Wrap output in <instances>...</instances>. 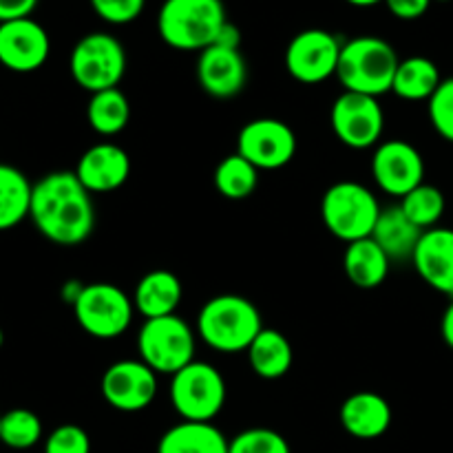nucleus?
I'll return each mask as SVG.
<instances>
[{"label":"nucleus","mask_w":453,"mask_h":453,"mask_svg":"<svg viewBox=\"0 0 453 453\" xmlns=\"http://www.w3.org/2000/svg\"><path fill=\"white\" fill-rule=\"evenodd\" d=\"M29 217L38 233L56 246H78L96 228L91 193L73 171H53L35 181Z\"/></svg>","instance_id":"f257e3e1"},{"label":"nucleus","mask_w":453,"mask_h":453,"mask_svg":"<svg viewBox=\"0 0 453 453\" xmlns=\"http://www.w3.org/2000/svg\"><path fill=\"white\" fill-rule=\"evenodd\" d=\"M264 330L261 312L242 295H219L208 299L197 314L199 339L221 354H239L250 348Z\"/></svg>","instance_id":"f03ea898"},{"label":"nucleus","mask_w":453,"mask_h":453,"mask_svg":"<svg viewBox=\"0 0 453 453\" xmlns=\"http://www.w3.org/2000/svg\"><path fill=\"white\" fill-rule=\"evenodd\" d=\"M398 60L396 49L379 35H357L341 47L336 80L343 91L380 97L392 91Z\"/></svg>","instance_id":"7ed1b4c3"},{"label":"nucleus","mask_w":453,"mask_h":453,"mask_svg":"<svg viewBox=\"0 0 453 453\" xmlns=\"http://www.w3.org/2000/svg\"><path fill=\"white\" fill-rule=\"evenodd\" d=\"M228 22L221 0H164L157 13L159 38L177 51H199L215 44Z\"/></svg>","instance_id":"20e7f679"},{"label":"nucleus","mask_w":453,"mask_h":453,"mask_svg":"<svg viewBox=\"0 0 453 453\" xmlns=\"http://www.w3.org/2000/svg\"><path fill=\"white\" fill-rule=\"evenodd\" d=\"M380 211L376 195L367 186L349 180L332 184L321 199L323 226L345 243L372 237Z\"/></svg>","instance_id":"39448f33"},{"label":"nucleus","mask_w":453,"mask_h":453,"mask_svg":"<svg viewBox=\"0 0 453 453\" xmlns=\"http://www.w3.org/2000/svg\"><path fill=\"white\" fill-rule=\"evenodd\" d=\"M137 352L140 361L157 376H175L186 365L197 361V332L177 314L146 319L137 334Z\"/></svg>","instance_id":"423d86ee"},{"label":"nucleus","mask_w":453,"mask_h":453,"mask_svg":"<svg viewBox=\"0 0 453 453\" xmlns=\"http://www.w3.org/2000/svg\"><path fill=\"white\" fill-rule=\"evenodd\" d=\"M173 410L181 420L190 423H212L224 410L228 388L215 365L206 361H193L184 370L171 376L168 388Z\"/></svg>","instance_id":"0eeeda50"},{"label":"nucleus","mask_w":453,"mask_h":453,"mask_svg":"<svg viewBox=\"0 0 453 453\" xmlns=\"http://www.w3.org/2000/svg\"><path fill=\"white\" fill-rule=\"evenodd\" d=\"M69 71L73 82L88 93L118 88L127 73V49L115 35L93 31L75 42Z\"/></svg>","instance_id":"6e6552de"},{"label":"nucleus","mask_w":453,"mask_h":453,"mask_svg":"<svg viewBox=\"0 0 453 453\" xmlns=\"http://www.w3.org/2000/svg\"><path fill=\"white\" fill-rule=\"evenodd\" d=\"M73 314L78 326L88 336L100 341H111L122 336L131 327L135 305L133 296H128L115 283L96 281L87 283L73 303Z\"/></svg>","instance_id":"1a4fd4ad"},{"label":"nucleus","mask_w":453,"mask_h":453,"mask_svg":"<svg viewBox=\"0 0 453 453\" xmlns=\"http://www.w3.org/2000/svg\"><path fill=\"white\" fill-rule=\"evenodd\" d=\"M330 124L341 144L354 150H365L380 144L385 111L379 97L343 91L332 104Z\"/></svg>","instance_id":"9d476101"},{"label":"nucleus","mask_w":453,"mask_h":453,"mask_svg":"<svg viewBox=\"0 0 453 453\" xmlns=\"http://www.w3.org/2000/svg\"><path fill=\"white\" fill-rule=\"evenodd\" d=\"M295 131L277 118H257L243 124L237 135V153L259 171H279L296 155Z\"/></svg>","instance_id":"9b49d317"},{"label":"nucleus","mask_w":453,"mask_h":453,"mask_svg":"<svg viewBox=\"0 0 453 453\" xmlns=\"http://www.w3.org/2000/svg\"><path fill=\"white\" fill-rule=\"evenodd\" d=\"M341 42L332 31L305 29L290 40L286 49V69L296 82L321 84L336 75Z\"/></svg>","instance_id":"f8f14e48"},{"label":"nucleus","mask_w":453,"mask_h":453,"mask_svg":"<svg viewBox=\"0 0 453 453\" xmlns=\"http://www.w3.org/2000/svg\"><path fill=\"white\" fill-rule=\"evenodd\" d=\"M372 177L383 193L403 199L425 184V159L410 142L385 140L372 155Z\"/></svg>","instance_id":"ddd939ff"},{"label":"nucleus","mask_w":453,"mask_h":453,"mask_svg":"<svg viewBox=\"0 0 453 453\" xmlns=\"http://www.w3.org/2000/svg\"><path fill=\"white\" fill-rule=\"evenodd\" d=\"M100 389L113 410L135 414L146 410L157 396V374L140 358H124L106 367Z\"/></svg>","instance_id":"4468645a"},{"label":"nucleus","mask_w":453,"mask_h":453,"mask_svg":"<svg viewBox=\"0 0 453 453\" xmlns=\"http://www.w3.org/2000/svg\"><path fill=\"white\" fill-rule=\"evenodd\" d=\"M51 40L34 18L0 22V65L13 73H34L47 62Z\"/></svg>","instance_id":"2eb2a0df"},{"label":"nucleus","mask_w":453,"mask_h":453,"mask_svg":"<svg viewBox=\"0 0 453 453\" xmlns=\"http://www.w3.org/2000/svg\"><path fill=\"white\" fill-rule=\"evenodd\" d=\"M73 173L91 195L113 193L127 184L131 175V157L119 144L100 142L80 155Z\"/></svg>","instance_id":"dca6fc26"},{"label":"nucleus","mask_w":453,"mask_h":453,"mask_svg":"<svg viewBox=\"0 0 453 453\" xmlns=\"http://www.w3.org/2000/svg\"><path fill=\"white\" fill-rule=\"evenodd\" d=\"M199 87L212 97L230 100L246 88L248 65L239 49L211 44L199 53L197 60Z\"/></svg>","instance_id":"f3484780"},{"label":"nucleus","mask_w":453,"mask_h":453,"mask_svg":"<svg viewBox=\"0 0 453 453\" xmlns=\"http://www.w3.org/2000/svg\"><path fill=\"white\" fill-rule=\"evenodd\" d=\"M411 264L429 288L453 299V228L425 230Z\"/></svg>","instance_id":"a211bd4d"},{"label":"nucleus","mask_w":453,"mask_h":453,"mask_svg":"<svg viewBox=\"0 0 453 453\" xmlns=\"http://www.w3.org/2000/svg\"><path fill=\"white\" fill-rule=\"evenodd\" d=\"M341 425L358 441H376L392 427V405L376 392H357L341 405Z\"/></svg>","instance_id":"6ab92c4d"},{"label":"nucleus","mask_w":453,"mask_h":453,"mask_svg":"<svg viewBox=\"0 0 453 453\" xmlns=\"http://www.w3.org/2000/svg\"><path fill=\"white\" fill-rule=\"evenodd\" d=\"M181 299H184V288L180 277L171 270H150L137 281L133 292L135 312H140L144 321L177 314Z\"/></svg>","instance_id":"aec40b11"},{"label":"nucleus","mask_w":453,"mask_h":453,"mask_svg":"<svg viewBox=\"0 0 453 453\" xmlns=\"http://www.w3.org/2000/svg\"><path fill=\"white\" fill-rule=\"evenodd\" d=\"M423 233L425 230H420L405 215L401 203H392V206L380 211L372 239L379 243L380 250L389 257V261H403L414 257L416 246H418Z\"/></svg>","instance_id":"412c9836"},{"label":"nucleus","mask_w":453,"mask_h":453,"mask_svg":"<svg viewBox=\"0 0 453 453\" xmlns=\"http://www.w3.org/2000/svg\"><path fill=\"white\" fill-rule=\"evenodd\" d=\"M389 264H392L389 257L380 250V246L372 237L358 239L345 248V277L361 290H374V288L383 286L389 274Z\"/></svg>","instance_id":"4be33fe9"},{"label":"nucleus","mask_w":453,"mask_h":453,"mask_svg":"<svg viewBox=\"0 0 453 453\" xmlns=\"http://www.w3.org/2000/svg\"><path fill=\"white\" fill-rule=\"evenodd\" d=\"M246 354L252 372L264 380L283 379L295 363L290 341L274 327H264L246 349Z\"/></svg>","instance_id":"5701e85b"},{"label":"nucleus","mask_w":453,"mask_h":453,"mask_svg":"<svg viewBox=\"0 0 453 453\" xmlns=\"http://www.w3.org/2000/svg\"><path fill=\"white\" fill-rule=\"evenodd\" d=\"M230 441L212 423H181L164 432L157 453H228Z\"/></svg>","instance_id":"b1692460"},{"label":"nucleus","mask_w":453,"mask_h":453,"mask_svg":"<svg viewBox=\"0 0 453 453\" xmlns=\"http://www.w3.org/2000/svg\"><path fill=\"white\" fill-rule=\"evenodd\" d=\"M441 69L434 60L425 56H411L401 60L394 75L392 93L407 102H423L436 93L441 87Z\"/></svg>","instance_id":"393cba45"},{"label":"nucleus","mask_w":453,"mask_h":453,"mask_svg":"<svg viewBox=\"0 0 453 453\" xmlns=\"http://www.w3.org/2000/svg\"><path fill=\"white\" fill-rule=\"evenodd\" d=\"M34 184L22 171L0 164V233L16 228L29 217Z\"/></svg>","instance_id":"a878e982"},{"label":"nucleus","mask_w":453,"mask_h":453,"mask_svg":"<svg viewBox=\"0 0 453 453\" xmlns=\"http://www.w3.org/2000/svg\"><path fill=\"white\" fill-rule=\"evenodd\" d=\"M87 122L97 135L113 137L131 122V104L122 88H106L91 93L87 104Z\"/></svg>","instance_id":"bb28decb"},{"label":"nucleus","mask_w":453,"mask_h":453,"mask_svg":"<svg viewBox=\"0 0 453 453\" xmlns=\"http://www.w3.org/2000/svg\"><path fill=\"white\" fill-rule=\"evenodd\" d=\"M212 180H215V188L221 197L242 202V199L250 197L259 186V168L252 166L239 153H233L217 164Z\"/></svg>","instance_id":"cd10ccee"},{"label":"nucleus","mask_w":453,"mask_h":453,"mask_svg":"<svg viewBox=\"0 0 453 453\" xmlns=\"http://www.w3.org/2000/svg\"><path fill=\"white\" fill-rule=\"evenodd\" d=\"M42 441V420L38 414L25 407H16L3 414L0 423V442L7 445L9 449L25 451L35 447Z\"/></svg>","instance_id":"c85d7f7f"},{"label":"nucleus","mask_w":453,"mask_h":453,"mask_svg":"<svg viewBox=\"0 0 453 453\" xmlns=\"http://www.w3.org/2000/svg\"><path fill=\"white\" fill-rule=\"evenodd\" d=\"M445 195H442L438 186L432 184H420L418 188H414L410 195L401 199V208L405 211V215L420 230L436 228L438 221L445 215Z\"/></svg>","instance_id":"c756f323"},{"label":"nucleus","mask_w":453,"mask_h":453,"mask_svg":"<svg viewBox=\"0 0 453 453\" xmlns=\"http://www.w3.org/2000/svg\"><path fill=\"white\" fill-rule=\"evenodd\" d=\"M228 453H292V449L274 429L250 427L230 441Z\"/></svg>","instance_id":"7c9ffc66"},{"label":"nucleus","mask_w":453,"mask_h":453,"mask_svg":"<svg viewBox=\"0 0 453 453\" xmlns=\"http://www.w3.org/2000/svg\"><path fill=\"white\" fill-rule=\"evenodd\" d=\"M427 113L434 131H436L442 140L453 144V75L442 78L441 87H438L436 93L429 97Z\"/></svg>","instance_id":"2f4dec72"},{"label":"nucleus","mask_w":453,"mask_h":453,"mask_svg":"<svg viewBox=\"0 0 453 453\" xmlns=\"http://www.w3.org/2000/svg\"><path fill=\"white\" fill-rule=\"evenodd\" d=\"M44 453H91V438L80 425L65 423L49 434Z\"/></svg>","instance_id":"473e14b6"},{"label":"nucleus","mask_w":453,"mask_h":453,"mask_svg":"<svg viewBox=\"0 0 453 453\" xmlns=\"http://www.w3.org/2000/svg\"><path fill=\"white\" fill-rule=\"evenodd\" d=\"M91 7L109 25H128L142 16L146 0H91Z\"/></svg>","instance_id":"72a5a7b5"},{"label":"nucleus","mask_w":453,"mask_h":453,"mask_svg":"<svg viewBox=\"0 0 453 453\" xmlns=\"http://www.w3.org/2000/svg\"><path fill=\"white\" fill-rule=\"evenodd\" d=\"M432 3L434 0H385L389 13L398 20H418L429 12Z\"/></svg>","instance_id":"f704fd0d"},{"label":"nucleus","mask_w":453,"mask_h":453,"mask_svg":"<svg viewBox=\"0 0 453 453\" xmlns=\"http://www.w3.org/2000/svg\"><path fill=\"white\" fill-rule=\"evenodd\" d=\"M35 7H38V0H0V22L31 18Z\"/></svg>","instance_id":"c9c22d12"},{"label":"nucleus","mask_w":453,"mask_h":453,"mask_svg":"<svg viewBox=\"0 0 453 453\" xmlns=\"http://www.w3.org/2000/svg\"><path fill=\"white\" fill-rule=\"evenodd\" d=\"M215 44H219V47H228V49H239L242 47V31L237 29V25H233V22L228 20L224 27H221Z\"/></svg>","instance_id":"e433bc0d"},{"label":"nucleus","mask_w":453,"mask_h":453,"mask_svg":"<svg viewBox=\"0 0 453 453\" xmlns=\"http://www.w3.org/2000/svg\"><path fill=\"white\" fill-rule=\"evenodd\" d=\"M441 336L447 343V348L453 349V299L449 301V305H447L445 314L441 319Z\"/></svg>","instance_id":"4c0bfd02"},{"label":"nucleus","mask_w":453,"mask_h":453,"mask_svg":"<svg viewBox=\"0 0 453 453\" xmlns=\"http://www.w3.org/2000/svg\"><path fill=\"white\" fill-rule=\"evenodd\" d=\"M84 286H87V283H80L78 279H71V281H66L65 286H62V292H60L62 301H65V303H69L71 308H73V303L80 299V295H82Z\"/></svg>","instance_id":"58836bf2"},{"label":"nucleus","mask_w":453,"mask_h":453,"mask_svg":"<svg viewBox=\"0 0 453 453\" xmlns=\"http://www.w3.org/2000/svg\"><path fill=\"white\" fill-rule=\"evenodd\" d=\"M345 3L352 4V7H374V4L385 3V0H345Z\"/></svg>","instance_id":"ea45409f"},{"label":"nucleus","mask_w":453,"mask_h":453,"mask_svg":"<svg viewBox=\"0 0 453 453\" xmlns=\"http://www.w3.org/2000/svg\"><path fill=\"white\" fill-rule=\"evenodd\" d=\"M3 343H4V334H3V330H0V348H3Z\"/></svg>","instance_id":"a19ab883"},{"label":"nucleus","mask_w":453,"mask_h":453,"mask_svg":"<svg viewBox=\"0 0 453 453\" xmlns=\"http://www.w3.org/2000/svg\"><path fill=\"white\" fill-rule=\"evenodd\" d=\"M434 3H451V0H434Z\"/></svg>","instance_id":"79ce46f5"},{"label":"nucleus","mask_w":453,"mask_h":453,"mask_svg":"<svg viewBox=\"0 0 453 453\" xmlns=\"http://www.w3.org/2000/svg\"><path fill=\"white\" fill-rule=\"evenodd\" d=\"M0 423H3V414H0Z\"/></svg>","instance_id":"37998d69"}]
</instances>
